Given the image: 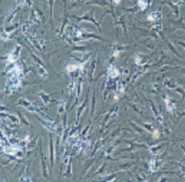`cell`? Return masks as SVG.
<instances>
[{
	"label": "cell",
	"instance_id": "6da1fadb",
	"mask_svg": "<svg viewBox=\"0 0 185 182\" xmlns=\"http://www.w3.org/2000/svg\"><path fill=\"white\" fill-rule=\"evenodd\" d=\"M165 4H167V5H169L171 9H172V12L175 13V15H176V17L178 18L179 17V6L181 4H183V0H179L176 4H173L172 2H171V0H163V2H161V4H160V7L158 8V9H160L161 8V6L162 5H165Z\"/></svg>",
	"mask_w": 185,
	"mask_h": 182
},
{
	"label": "cell",
	"instance_id": "7a4b0ae2",
	"mask_svg": "<svg viewBox=\"0 0 185 182\" xmlns=\"http://www.w3.org/2000/svg\"><path fill=\"white\" fill-rule=\"evenodd\" d=\"M94 13H95V10L94 9H92V10L91 11V13L89 12V13H87V14H85L84 16H83V17H77V16H74V17L76 18V19H78L79 21H81V20H86V21H91V22H92L94 23V24L96 25V26H98V28L100 29L101 30V27H100V23H98L97 21L95 20V17H94Z\"/></svg>",
	"mask_w": 185,
	"mask_h": 182
},
{
	"label": "cell",
	"instance_id": "3957f363",
	"mask_svg": "<svg viewBox=\"0 0 185 182\" xmlns=\"http://www.w3.org/2000/svg\"><path fill=\"white\" fill-rule=\"evenodd\" d=\"M160 13H159V11H154L153 13H151V14H149L148 15V20L149 21H156V20H158V19H159V17H160Z\"/></svg>",
	"mask_w": 185,
	"mask_h": 182
},
{
	"label": "cell",
	"instance_id": "277c9868",
	"mask_svg": "<svg viewBox=\"0 0 185 182\" xmlns=\"http://www.w3.org/2000/svg\"><path fill=\"white\" fill-rule=\"evenodd\" d=\"M39 121H40L42 124L48 128V130H55V127H57L56 122H53V121H51V122H46V121H44L43 120H40V118H39Z\"/></svg>",
	"mask_w": 185,
	"mask_h": 182
},
{
	"label": "cell",
	"instance_id": "5b68a950",
	"mask_svg": "<svg viewBox=\"0 0 185 182\" xmlns=\"http://www.w3.org/2000/svg\"><path fill=\"white\" fill-rule=\"evenodd\" d=\"M50 159H51V163L52 166H54V147H53V140H52V135L50 134Z\"/></svg>",
	"mask_w": 185,
	"mask_h": 182
},
{
	"label": "cell",
	"instance_id": "8992f818",
	"mask_svg": "<svg viewBox=\"0 0 185 182\" xmlns=\"http://www.w3.org/2000/svg\"><path fill=\"white\" fill-rule=\"evenodd\" d=\"M86 104H87V99H86V101L84 102V104H83L82 107L79 108V110H78V117H77V122H78V124H79V121H80V118H81L82 111H84V108H86Z\"/></svg>",
	"mask_w": 185,
	"mask_h": 182
},
{
	"label": "cell",
	"instance_id": "52a82bcc",
	"mask_svg": "<svg viewBox=\"0 0 185 182\" xmlns=\"http://www.w3.org/2000/svg\"><path fill=\"white\" fill-rule=\"evenodd\" d=\"M164 100H165V102H166L168 111H173L175 110V105L172 104V102H170V100H167V99H164Z\"/></svg>",
	"mask_w": 185,
	"mask_h": 182
},
{
	"label": "cell",
	"instance_id": "ba28073f",
	"mask_svg": "<svg viewBox=\"0 0 185 182\" xmlns=\"http://www.w3.org/2000/svg\"><path fill=\"white\" fill-rule=\"evenodd\" d=\"M118 75H120L118 74V71L115 68H111V70L108 71V76H110L111 78H115V77H118Z\"/></svg>",
	"mask_w": 185,
	"mask_h": 182
},
{
	"label": "cell",
	"instance_id": "9c48e42d",
	"mask_svg": "<svg viewBox=\"0 0 185 182\" xmlns=\"http://www.w3.org/2000/svg\"><path fill=\"white\" fill-rule=\"evenodd\" d=\"M19 51H20V46H19V47H17V48H16V51H15L14 53H13V54H11V57H14V56L16 55V53H17V52H19ZM8 60L10 61V62L16 61V60H17V57H15V58H13V59H10V58H8Z\"/></svg>",
	"mask_w": 185,
	"mask_h": 182
},
{
	"label": "cell",
	"instance_id": "30bf717a",
	"mask_svg": "<svg viewBox=\"0 0 185 182\" xmlns=\"http://www.w3.org/2000/svg\"><path fill=\"white\" fill-rule=\"evenodd\" d=\"M53 4H54V0H49V6H50V19L53 23L52 20V15H53V11H52V8H53Z\"/></svg>",
	"mask_w": 185,
	"mask_h": 182
},
{
	"label": "cell",
	"instance_id": "8fae6325",
	"mask_svg": "<svg viewBox=\"0 0 185 182\" xmlns=\"http://www.w3.org/2000/svg\"><path fill=\"white\" fill-rule=\"evenodd\" d=\"M78 69V65H70V66H68L67 67V71L69 72H72V71H75V70H77Z\"/></svg>",
	"mask_w": 185,
	"mask_h": 182
},
{
	"label": "cell",
	"instance_id": "7c38bea8",
	"mask_svg": "<svg viewBox=\"0 0 185 182\" xmlns=\"http://www.w3.org/2000/svg\"><path fill=\"white\" fill-rule=\"evenodd\" d=\"M71 167H72V161H70V162H69V168H68V172H69V177H71V175H72V173H71Z\"/></svg>",
	"mask_w": 185,
	"mask_h": 182
},
{
	"label": "cell",
	"instance_id": "4fadbf2b",
	"mask_svg": "<svg viewBox=\"0 0 185 182\" xmlns=\"http://www.w3.org/2000/svg\"><path fill=\"white\" fill-rule=\"evenodd\" d=\"M64 107H65V105H61V107H60V108H59V111H58V112H59V115H60V114H62V111H64Z\"/></svg>",
	"mask_w": 185,
	"mask_h": 182
},
{
	"label": "cell",
	"instance_id": "5bb4252c",
	"mask_svg": "<svg viewBox=\"0 0 185 182\" xmlns=\"http://www.w3.org/2000/svg\"><path fill=\"white\" fill-rule=\"evenodd\" d=\"M178 43V44H179V45H181V46H183V47L185 48V44H184V43H181V42H177Z\"/></svg>",
	"mask_w": 185,
	"mask_h": 182
},
{
	"label": "cell",
	"instance_id": "9a60e30c",
	"mask_svg": "<svg viewBox=\"0 0 185 182\" xmlns=\"http://www.w3.org/2000/svg\"><path fill=\"white\" fill-rule=\"evenodd\" d=\"M114 4H118V3H120V1L121 0H114Z\"/></svg>",
	"mask_w": 185,
	"mask_h": 182
},
{
	"label": "cell",
	"instance_id": "2e32d148",
	"mask_svg": "<svg viewBox=\"0 0 185 182\" xmlns=\"http://www.w3.org/2000/svg\"><path fill=\"white\" fill-rule=\"evenodd\" d=\"M184 40H185V38H184Z\"/></svg>",
	"mask_w": 185,
	"mask_h": 182
}]
</instances>
